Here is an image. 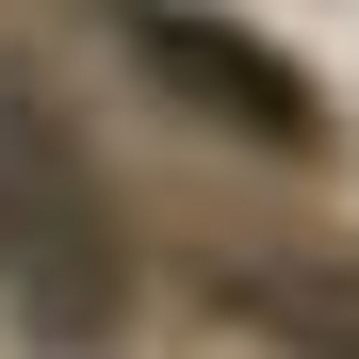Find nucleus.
Here are the masks:
<instances>
[{
    "label": "nucleus",
    "instance_id": "f257e3e1",
    "mask_svg": "<svg viewBox=\"0 0 359 359\" xmlns=\"http://www.w3.org/2000/svg\"><path fill=\"white\" fill-rule=\"evenodd\" d=\"M0 311H17L33 343H98L114 311H131V245H114V196L82 131L49 114L33 66H0Z\"/></svg>",
    "mask_w": 359,
    "mask_h": 359
},
{
    "label": "nucleus",
    "instance_id": "f03ea898",
    "mask_svg": "<svg viewBox=\"0 0 359 359\" xmlns=\"http://www.w3.org/2000/svg\"><path fill=\"white\" fill-rule=\"evenodd\" d=\"M114 33H131V66H147L180 114H212V131H245V147H278V163H311V147H327V98L294 82L262 33L196 17V0H114Z\"/></svg>",
    "mask_w": 359,
    "mask_h": 359
},
{
    "label": "nucleus",
    "instance_id": "7ed1b4c3",
    "mask_svg": "<svg viewBox=\"0 0 359 359\" xmlns=\"http://www.w3.org/2000/svg\"><path fill=\"white\" fill-rule=\"evenodd\" d=\"M262 327H294L311 359H359V278H262Z\"/></svg>",
    "mask_w": 359,
    "mask_h": 359
}]
</instances>
